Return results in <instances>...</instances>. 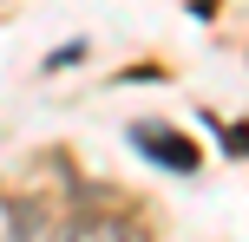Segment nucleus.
Masks as SVG:
<instances>
[{
    "label": "nucleus",
    "mask_w": 249,
    "mask_h": 242,
    "mask_svg": "<svg viewBox=\"0 0 249 242\" xmlns=\"http://www.w3.org/2000/svg\"><path fill=\"white\" fill-rule=\"evenodd\" d=\"M131 144H138L144 157H158V164H171V170H197V151H190L177 131H164V125H138Z\"/></svg>",
    "instance_id": "f03ea898"
},
{
    "label": "nucleus",
    "mask_w": 249,
    "mask_h": 242,
    "mask_svg": "<svg viewBox=\"0 0 249 242\" xmlns=\"http://www.w3.org/2000/svg\"><path fill=\"white\" fill-rule=\"evenodd\" d=\"M53 242H151L144 236V223H131V216H112V210H86V216H72Z\"/></svg>",
    "instance_id": "f257e3e1"
}]
</instances>
